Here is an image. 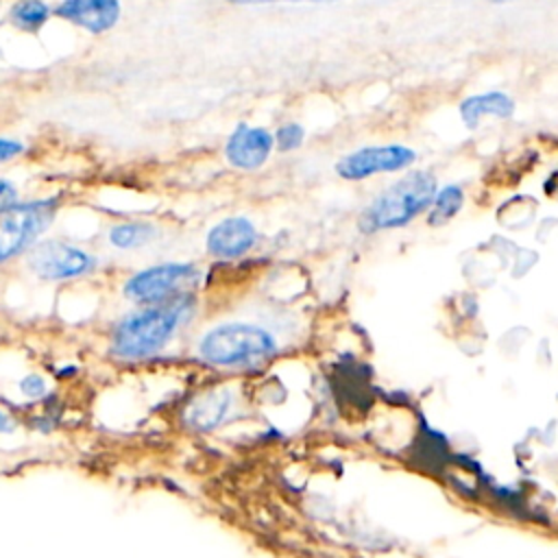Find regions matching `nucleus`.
Segmentation results:
<instances>
[{"label": "nucleus", "instance_id": "obj_9", "mask_svg": "<svg viewBox=\"0 0 558 558\" xmlns=\"http://www.w3.org/2000/svg\"><path fill=\"white\" fill-rule=\"evenodd\" d=\"M257 240V231L246 218H227L220 220L207 233V251L216 257L233 259L253 248Z\"/></svg>", "mask_w": 558, "mask_h": 558}, {"label": "nucleus", "instance_id": "obj_20", "mask_svg": "<svg viewBox=\"0 0 558 558\" xmlns=\"http://www.w3.org/2000/svg\"><path fill=\"white\" fill-rule=\"evenodd\" d=\"M7 432H13V421L7 412L0 410V434H7Z\"/></svg>", "mask_w": 558, "mask_h": 558}, {"label": "nucleus", "instance_id": "obj_8", "mask_svg": "<svg viewBox=\"0 0 558 558\" xmlns=\"http://www.w3.org/2000/svg\"><path fill=\"white\" fill-rule=\"evenodd\" d=\"M272 144L275 137L266 129L240 124L229 137L225 155L231 166L242 170H255L268 159Z\"/></svg>", "mask_w": 558, "mask_h": 558}, {"label": "nucleus", "instance_id": "obj_15", "mask_svg": "<svg viewBox=\"0 0 558 558\" xmlns=\"http://www.w3.org/2000/svg\"><path fill=\"white\" fill-rule=\"evenodd\" d=\"M48 7L41 0H20L11 9V22L22 31H37L48 20Z\"/></svg>", "mask_w": 558, "mask_h": 558}, {"label": "nucleus", "instance_id": "obj_3", "mask_svg": "<svg viewBox=\"0 0 558 558\" xmlns=\"http://www.w3.org/2000/svg\"><path fill=\"white\" fill-rule=\"evenodd\" d=\"M277 351L275 336L253 323H225L209 329L201 342L198 353L205 362L238 368L255 366L270 360Z\"/></svg>", "mask_w": 558, "mask_h": 558}, {"label": "nucleus", "instance_id": "obj_10", "mask_svg": "<svg viewBox=\"0 0 558 558\" xmlns=\"http://www.w3.org/2000/svg\"><path fill=\"white\" fill-rule=\"evenodd\" d=\"M54 13L92 33H102L116 24L120 15V2L118 0H63Z\"/></svg>", "mask_w": 558, "mask_h": 558}, {"label": "nucleus", "instance_id": "obj_11", "mask_svg": "<svg viewBox=\"0 0 558 558\" xmlns=\"http://www.w3.org/2000/svg\"><path fill=\"white\" fill-rule=\"evenodd\" d=\"M514 111V102L501 92H486L460 102V118L469 129H475L484 116L508 118Z\"/></svg>", "mask_w": 558, "mask_h": 558}, {"label": "nucleus", "instance_id": "obj_1", "mask_svg": "<svg viewBox=\"0 0 558 558\" xmlns=\"http://www.w3.org/2000/svg\"><path fill=\"white\" fill-rule=\"evenodd\" d=\"M192 307L194 301L190 294H179L161 303L144 305L118 323L111 338L113 353L124 360L155 355L185 323V318L192 314Z\"/></svg>", "mask_w": 558, "mask_h": 558}, {"label": "nucleus", "instance_id": "obj_13", "mask_svg": "<svg viewBox=\"0 0 558 558\" xmlns=\"http://www.w3.org/2000/svg\"><path fill=\"white\" fill-rule=\"evenodd\" d=\"M153 238H155V227L148 222H120L109 231V242L122 251L144 246Z\"/></svg>", "mask_w": 558, "mask_h": 558}, {"label": "nucleus", "instance_id": "obj_19", "mask_svg": "<svg viewBox=\"0 0 558 558\" xmlns=\"http://www.w3.org/2000/svg\"><path fill=\"white\" fill-rule=\"evenodd\" d=\"M11 203H15V187L9 181L0 179V209L9 207Z\"/></svg>", "mask_w": 558, "mask_h": 558}, {"label": "nucleus", "instance_id": "obj_6", "mask_svg": "<svg viewBox=\"0 0 558 558\" xmlns=\"http://www.w3.org/2000/svg\"><path fill=\"white\" fill-rule=\"evenodd\" d=\"M28 268L48 281H63L76 279L96 268V257L87 251L72 246L68 242L48 240L39 242L28 253Z\"/></svg>", "mask_w": 558, "mask_h": 558}, {"label": "nucleus", "instance_id": "obj_22", "mask_svg": "<svg viewBox=\"0 0 558 558\" xmlns=\"http://www.w3.org/2000/svg\"><path fill=\"white\" fill-rule=\"evenodd\" d=\"M490 2H508V0H490Z\"/></svg>", "mask_w": 558, "mask_h": 558}, {"label": "nucleus", "instance_id": "obj_5", "mask_svg": "<svg viewBox=\"0 0 558 558\" xmlns=\"http://www.w3.org/2000/svg\"><path fill=\"white\" fill-rule=\"evenodd\" d=\"M198 279V270L192 264H159L135 272L124 283V294L142 305L161 303L179 294H187Z\"/></svg>", "mask_w": 558, "mask_h": 558}, {"label": "nucleus", "instance_id": "obj_2", "mask_svg": "<svg viewBox=\"0 0 558 558\" xmlns=\"http://www.w3.org/2000/svg\"><path fill=\"white\" fill-rule=\"evenodd\" d=\"M436 179L429 172H412L381 192L360 216V229L375 233L397 229L423 214L436 196Z\"/></svg>", "mask_w": 558, "mask_h": 558}, {"label": "nucleus", "instance_id": "obj_14", "mask_svg": "<svg viewBox=\"0 0 558 558\" xmlns=\"http://www.w3.org/2000/svg\"><path fill=\"white\" fill-rule=\"evenodd\" d=\"M464 203V192L458 185H447L440 192H436L434 201H432V211L427 216V222L432 227L445 225L447 220H451Z\"/></svg>", "mask_w": 558, "mask_h": 558}, {"label": "nucleus", "instance_id": "obj_16", "mask_svg": "<svg viewBox=\"0 0 558 558\" xmlns=\"http://www.w3.org/2000/svg\"><path fill=\"white\" fill-rule=\"evenodd\" d=\"M303 126L301 124H286L277 131L275 135V142L281 150H292V148H299L301 142H303Z\"/></svg>", "mask_w": 558, "mask_h": 558}, {"label": "nucleus", "instance_id": "obj_17", "mask_svg": "<svg viewBox=\"0 0 558 558\" xmlns=\"http://www.w3.org/2000/svg\"><path fill=\"white\" fill-rule=\"evenodd\" d=\"M20 390L28 399H39V397H44L48 392V384H46V379L41 375L31 373V375H24L20 379Z\"/></svg>", "mask_w": 558, "mask_h": 558}, {"label": "nucleus", "instance_id": "obj_7", "mask_svg": "<svg viewBox=\"0 0 558 558\" xmlns=\"http://www.w3.org/2000/svg\"><path fill=\"white\" fill-rule=\"evenodd\" d=\"M414 161V150L405 146H368L360 148L336 163V172L342 179L360 181L377 172H395Z\"/></svg>", "mask_w": 558, "mask_h": 558}, {"label": "nucleus", "instance_id": "obj_4", "mask_svg": "<svg viewBox=\"0 0 558 558\" xmlns=\"http://www.w3.org/2000/svg\"><path fill=\"white\" fill-rule=\"evenodd\" d=\"M57 214V198L11 203L0 209V264L24 253L48 229Z\"/></svg>", "mask_w": 558, "mask_h": 558}, {"label": "nucleus", "instance_id": "obj_21", "mask_svg": "<svg viewBox=\"0 0 558 558\" xmlns=\"http://www.w3.org/2000/svg\"><path fill=\"white\" fill-rule=\"evenodd\" d=\"M229 2H235V4H251V2H279V0H229ZM292 2H299V0H292Z\"/></svg>", "mask_w": 558, "mask_h": 558}, {"label": "nucleus", "instance_id": "obj_12", "mask_svg": "<svg viewBox=\"0 0 558 558\" xmlns=\"http://www.w3.org/2000/svg\"><path fill=\"white\" fill-rule=\"evenodd\" d=\"M229 403L231 395L227 390H209L187 408V421L198 429H211L225 418Z\"/></svg>", "mask_w": 558, "mask_h": 558}, {"label": "nucleus", "instance_id": "obj_18", "mask_svg": "<svg viewBox=\"0 0 558 558\" xmlns=\"http://www.w3.org/2000/svg\"><path fill=\"white\" fill-rule=\"evenodd\" d=\"M24 150V146L17 140H9V137H0V161H7L15 155H20Z\"/></svg>", "mask_w": 558, "mask_h": 558}]
</instances>
